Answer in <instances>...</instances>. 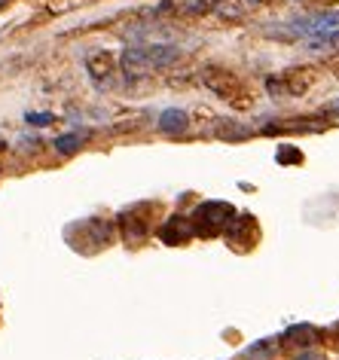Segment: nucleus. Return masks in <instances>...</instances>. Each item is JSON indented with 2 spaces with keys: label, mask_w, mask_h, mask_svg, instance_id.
Here are the masks:
<instances>
[{
  "label": "nucleus",
  "mask_w": 339,
  "mask_h": 360,
  "mask_svg": "<svg viewBox=\"0 0 339 360\" xmlns=\"http://www.w3.org/2000/svg\"><path fill=\"white\" fill-rule=\"evenodd\" d=\"M120 68L129 79L135 77H144L150 70V58H147V46H126L122 49V58H120Z\"/></svg>",
  "instance_id": "nucleus-1"
},
{
  "label": "nucleus",
  "mask_w": 339,
  "mask_h": 360,
  "mask_svg": "<svg viewBox=\"0 0 339 360\" xmlns=\"http://www.w3.org/2000/svg\"><path fill=\"white\" fill-rule=\"evenodd\" d=\"M186 125H190V116L181 107H168V110L159 113V131L162 134H181L186 131Z\"/></svg>",
  "instance_id": "nucleus-2"
},
{
  "label": "nucleus",
  "mask_w": 339,
  "mask_h": 360,
  "mask_svg": "<svg viewBox=\"0 0 339 360\" xmlns=\"http://www.w3.org/2000/svg\"><path fill=\"white\" fill-rule=\"evenodd\" d=\"M86 68H89V74H92L95 83L104 86L107 83V74H113V56H110V52H104V49H98L95 56L86 61Z\"/></svg>",
  "instance_id": "nucleus-3"
},
{
  "label": "nucleus",
  "mask_w": 339,
  "mask_h": 360,
  "mask_svg": "<svg viewBox=\"0 0 339 360\" xmlns=\"http://www.w3.org/2000/svg\"><path fill=\"white\" fill-rule=\"evenodd\" d=\"M147 58H150V68H172L177 58H181V49L172 46V43H159V46H147Z\"/></svg>",
  "instance_id": "nucleus-4"
},
{
  "label": "nucleus",
  "mask_w": 339,
  "mask_h": 360,
  "mask_svg": "<svg viewBox=\"0 0 339 360\" xmlns=\"http://www.w3.org/2000/svg\"><path fill=\"white\" fill-rule=\"evenodd\" d=\"M86 141H89V131H68V134H58V138L52 141V147L58 153H65V156H70V153H77Z\"/></svg>",
  "instance_id": "nucleus-5"
},
{
  "label": "nucleus",
  "mask_w": 339,
  "mask_h": 360,
  "mask_svg": "<svg viewBox=\"0 0 339 360\" xmlns=\"http://www.w3.org/2000/svg\"><path fill=\"white\" fill-rule=\"evenodd\" d=\"M318 333L309 327V323H297V327H290L284 333V342H290V345H300V348H309L312 342H315Z\"/></svg>",
  "instance_id": "nucleus-6"
},
{
  "label": "nucleus",
  "mask_w": 339,
  "mask_h": 360,
  "mask_svg": "<svg viewBox=\"0 0 339 360\" xmlns=\"http://www.w3.org/2000/svg\"><path fill=\"white\" fill-rule=\"evenodd\" d=\"M272 354H275V342L272 339L254 342L251 348H245V357L248 360H272Z\"/></svg>",
  "instance_id": "nucleus-7"
},
{
  "label": "nucleus",
  "mask_w": 339,
  "mask_h": 360,
  "mask_svg": "<svg viewBox=\"0 0 339 360\" xmlns=\"http://www.w3.org/2000/svg\"><path fill=\"white\" fill-rule=\"evenodd\" d=\"M336 46H339V31H330V34H321V37L306 40V49H312V52H324V49H336Z\"/></svg>",
  "instance_id": "nucleus-8"
},
{
  "label": "nucleus",
  "mask_w": 339,
  "mask_h": 360,
  "mask_svg": "<svg viewBox=\"0 0 339 360\" xmlns=\"http://www.w3.org/2000/svg\"><path fill=\"white\" fill-rule=\"evenodd\" d=\"M184 10L190 13V15H202V13H208V10H211V0H193V4H186Z\"/></svg>",
  "instance_id": "nucleus-9"
},
{
  "label": "nucleus",
  "mask_w": 339,
  "mask_h": 360,
  "mask_svg": "<svg viewBox=\"0 0 339 360\" xmlns=\"http://www.w3.org/2000/svg\"><path fill=\"white\" fill-rule=\"evenodd\" d=\"M52 120H56L52 113H28V116H25V122H28V125H49Z\"/></svg>",
  "instance_id": "nucleus-10"
},
{
  "label": "nucleus",
  "mask_w": 339,
  "mask_h": 360,
  "mask_svg": "<svg viewBox=\"0 0 339 360\" xmlns=\"http://www.w3.org/2000/svg\"><path fill=\"white\" fill-rule=\"evenodd\" d=\"M279 162H300V153H293V150H281V153H279Z\"/></svg>",
  "instance_id": "nucleus-11"
},
{
  "label": "nucleus",
  "mask_w": 339,
  "mask_h": 360,
  "mask_svg": "<svg viewBox=\"0 0 339 360\" xmlns=\"http://www.w3.org/2000/svg\"><path fill=\"white\" fill-rule=\"evenodd\" d=\"M293 360H321V354L318 351H302V354H297Z\"/></svg>",
  "instance_id": "nucleus-12"
},
{
  "label": "nucleus",
  "mask_w": 339,
  "mask_h": 360,
  "mask_svg": "<svg viewBox=\"0 0 339 360\" xmlns=\"http://www.w3.org/2000/svg\"><path fill=\"white\" fill-rule=\"evenodd\" d=\"M324 113H333V116H339V101H333V104H327V107H324Z\"/></svg>",
  "instance_id": "nucleus-13"
}]
</instances>
